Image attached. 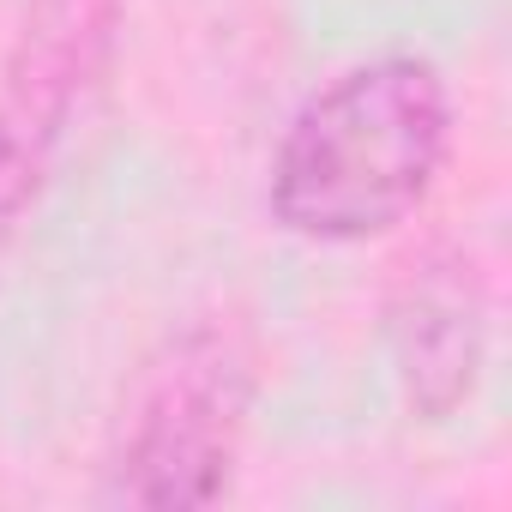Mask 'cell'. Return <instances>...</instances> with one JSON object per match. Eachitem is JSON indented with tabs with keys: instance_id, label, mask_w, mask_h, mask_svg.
<instances>
[{
	"instance_id": "cell-1",
	"label": "cell",
	"mask_w": 512,
	"mask_h": 512,
	"mask_svg": "<svg viewBox=\"0 0 512 512\" xmlns=\"http://www.w3.org/2000/svg\"><path fill=\"white\" fill-rule=\"evenodd\" d=\"M452 151V97L434 61L374 55L320 85L278 139L272 157V223L356 247L380 241L422 211Z\"/></svg>"
},
{
	"instance_id": "cell-2",
	"label": "cell",
	"mask_w": 512,
	"mask_h": 512,
	"mask_svg": "<svg viewBox=\"0 0 512 512\" xmlns=\"http://www.w3.org/2000/svg\"><path fill=\"white\" fill-rule=\"evenodd\" d=\"M253 374L247 350L229 326L205 320L181 332L145 374L121 446H115V482L109 494L151 512H193L223 500L241 434H247Z\"/></svg>"
},
{
	"instance_id": "cell-3",
	"label": "cell",
	"mask_w": 512,
	"mask_h": 512,
	"mask_svg": "<svg viewBox=\"0 0 512 512\" xmlns=\"http://www.w3.org/2000/svg\"><path fill=\"white\" fill-rule=\"evenodd\" d=\"M121 19L127 0H25L7 79H0V145H7L25 199H37L55 145L103 85L121 43Z\"/></svg>"
},
{
	"instance_id": "cell-4",
	"label": "cell",
	"mask_w": 512,
	"mask_h": 512,
	"mask_svg": "<svg viewBox=\"0 0 512 512\" xmlns=\"http://www.w3.org/2000/svg\"><path fill=\"white\" fill-rule=\"evenodd\" d=\"M398 392L422 422H446L476 398L488 362V290L464 247H428L386 302Z\"/></svg>"
},
{
	"instance_id": "cell-5",
	"label": "cell",
	"mask_w": 512,
	"mask_h": 512,
	"mask_svg": "<svg viewBox=\"0 0 512 512\" xmlns=\"http://www.w3.org/2000/svg\"><path fill=\"white\" fill-rule=\"evenodd\" d=\"M31 199H25V187L13 181V163H7V145H0V223H13L19 211H25Z\"/></svg>"
}]
</instances>
